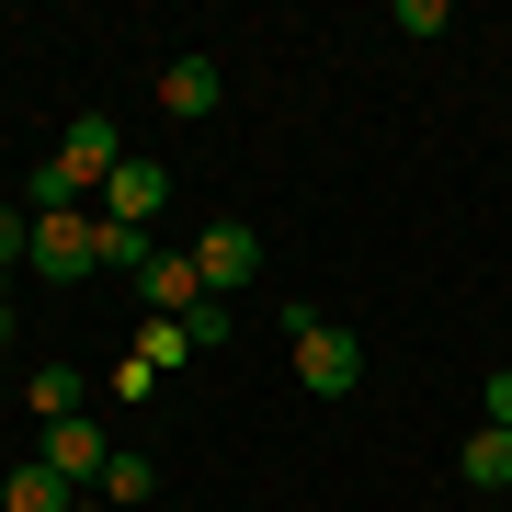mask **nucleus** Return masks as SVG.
<instances>
[{
  "label": "nucleus",
  "instance_id": "nucleus-15",
  "mask_svg": "<svg viewBox=\"0 0 512 512\" xmlns=\"http://www.w3.org/2000/svg\"><path fill=\"white\" fill-rule=\"evenodd\" d=\"M23 251H35V205H0V285H12Z\"/></svg>",
  "mask_w": 512,
  "mask_h": 512
},
{
  "label": "nucleus",
  "instance_id": "nucleus-4",
  "mask_svg": "<svg viewBox=\"0 0 512 512\" xmlns=\"http://www.w3.org/2000/svg\"><path fill=\"white\" fill-rule=\"evenodd\" d=\"M194 274H205V296H228V308H239V285L262 274V239L239 228V217H217V228L194 239Z\"/></svg>",
  "mask_w": 512,
  "mask_h": 512
},
{
  "label": "nucleus",
  "instance_id": "nucleus-8",
  "mask_svg": "<svg viewBox=\"0 0 512 512\" xmlns=\"http://www.w3.org/2000/svg\"><path fill=\"white\" fill-rule=\"evenodd\" d=\"M80 490H69V478H57L46 456H23V467H0V512H69Z\"/></svg>",
  "mask_w": 512,
  "mask_h": 512
},
{
  "label": "nucleus",
  "instance_id": "nucleus-7",
  "mask_svg": "<svg viewBox=\"0 0 512 512\" xmlns=\"http://www.w3.org/2000/svg\"><path fill=\"white\" fill-rule=\"evenodd\" d=\"M137 296H148V319H194L205 308V274H194V251H160L137 274Z\"/></svg>",
  "mask_w": 512,
  "mask_h": 512
},
{
  "label": "nucleus",
  "instance_id": "nucleus-5",
  "mask_svg": "<svg viewBox=\"0 0 512 512\" xmlns=\"http://www.w3.org/2000/svg\"><path fill=\"white\" fill-rule=\"evenodd\" d=\"M228 103V69H217V57H171V69H160V114H183V126H194V114H217Z\"/></svg>",
  "mask_w": 512,
  "mask_h": 512
},
{
  "label": "nucleus",
  "instance_id": "nucleus-11",
  "mask_svg": "<svg viewBox=\"0 0 512 512\" xmlns=\"http://www.w3.org/2000/svg\"><path fill=\"white\" fill-rule=\"evenodd\" d=\"M148 262H160V239H148V228H114V217H103V274H148Z\"/></svg>",
  "mask_w": 512,
  "mask_h": 512
},
{
  "label": "nucleus",
  "instance_id": "nucleus-9",
  "mask_svg": "<svg viewBox=\"0 0 512 512\" xmlns=\"http://www.w3.org/2000/svg\"><path fill=\"white\" fill-rule=\"evenodd\" d=\"M23 410H35V421L92 410V376H80V365H35V376H23Z\"/></svg>",
  "mask_w": 512,
  "mask_h": 512
},
{
  "label": "nucleus",
  "instance_id": "nucleus-3",
  "mask_svg": "<svg viewBox=\"0 0 512 512\" xmlns=\"http://www.w3.org/2000/svg\"><path fill=\"white\" fill-rule=\"evenodd\" d=\"M35 262L46 285H80V274H103V217H35Z\"/></svg>",
  "mask_w": 512,
  "mask_h": 512
},
{
  "label": "nucleus",
  "instance_id": "nucleus-1",
  "mask_svg": "<svg viewBox=\"0 0 512 512\" xmlns=\"http://www.w3.org/2000/svg\"><path fill=\"white\" fill-rule=\"evenodd\" d=\"M285 353H296V376H308L319 399H353V387H365V342H353L342 319H319V308H285Z\"/></svg>",
  "mask_w": 512,
  "mask_h": 512
},
{
  "label": "nucleus",
  "instance_id": "nucleus-13",
  "mask_svg": "<svg viewBox=\"0 0 512 512\" xmlns=\"http://www.w3.org/2000/svg\"><path fill=\"white\" fill-rule=\"evenodd\" d=\"M137 365H148V376H160V365H194V342H183V319H148V330H137Z\"/></svg>",
  "mask_w": 512,
  "mask_h": 512
},
{
  "label": "nucleus",
  "instance_id": "nucleus-17",
  "mask_svg": "<svg viewBox=\"0 0 512 512\" xmlns=\"http://www.w3.org/2000/svg\"><path fill=\"white\" fill-rule=\"evenodd\" d=\"M0 342H12V285H0Z\"/></svg>",
  "mask_w": 512,
  "mask_h": 512
},
{
  "label": "nucleus",
  "instance_id": "nucleus-12",
  "mask_svg": "<svg viewBox=\"0 0 512 512\" xmlns=\"http://www.w3.org/2000/svg\"><path fill=\"white\" fill-rule=\"evenodd\" d=\"M148 490H160V467H148V456H114L92 501H114V512H126V501H148Z\"/></svg>",
  "mask_w": 512,
  "mask_h": 512
},
{
  "label": "nucleus",
  "instance_id": "nucleus-14",
  "mask_svg": "<svg viewBox=\"0 0 512 512\" xmlns=\"http://www.w3.org/2000/svg\"><path fill=\"white\" fill-rule=\"evenodd\" d=\"M228 330H239V308H228V296H205V308L183 319V342H194V353H217V342H228Z\"/></svg>",
  "mask_w": 512,
  "mask_h": 512
},
{
  "label": "nucleus",
  "instance_id": "nucleus-16",
  "mask_svg": "<svg viewBox=\"0 0 512 512\" xmlns=\"http://www.w3.org/2000/svg\"><path fill=\"white\" fill-rule=\"evenodd\" d=\"M478 410H490V433H512V365H501L490 387H478Z\"/></svg>",
  "mask_w": 512,
  "mask_h": 512
},
{
  "label": "nucleus",
  "instance_id": "nucleus-10",
  "mask_svg": "<svg viewBox=\"0 0 512 512\" xmlns=\"http://www.w3.org/2000/svg\"><path fill=\"white\" fill-rule=\"evenodd\" d=\"M456 467H467V490H512V433H490V421H478Z\"/></svg>",
  "mask_w": 512,
  "mask_h": 512
},
{
  "label": "nucleus",
  "instance_id": "nucleus-6",
  "mask_svg": "<svg viewBox=\"0 0 512 512\" xmlns=\"http://www.w3.org/2000/svg\"><path fill=\"white\" fill-rule=\"evenodd\" d=\"M160 205H171V171H160V160H126V171L103 183V217H114V228H148Z\"/></svg>",
  "mask_w": 512,
  "mask_h": 512
},
{
  "label": "nucleus",
  "instance_id": "nucleus-2",
  "mask_svg": "<svg viewBox=\"0 0 512 512\" xmlns=\"http://www.w3.org/2000/svg\"><path fill=\"white\" fill-rule=\"evenodd\" d=\"M35 456H46L57 478H69V490H103V467L126 456V444H114V433H103L92 410H69V421H46V444H35Z\"/></svg>",
  "mask_w": 512,
  "mask_h": 512
},
{
  "label": "nucleus",
  "instance_id": "nucleus-18",
  "mask_svg": "<svg viewBox=\"0 0 512 512\" xmlns=\"http://www.w3.org/2000/svg\"><path fill=\"white\" fill-rule=\"evenodd\" d=\"M69 512H114V501H92V490H80V501H69Z\"/></svg>",
  "mask_w": 512,
  "mask_h": 512
}]
</instances>
